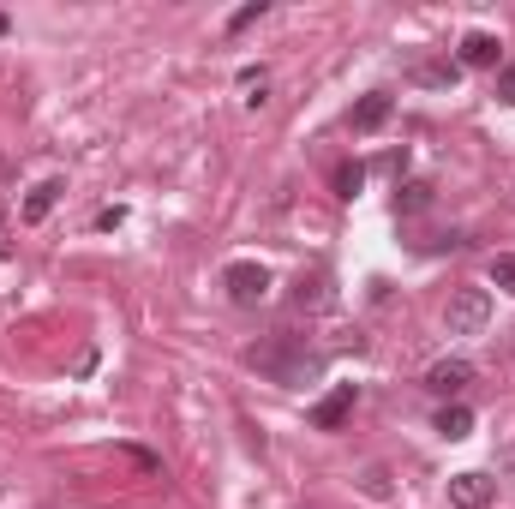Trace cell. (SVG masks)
Masks as SVG:
<instances>
[{"instance_id": "obj_1", "label": "cell", "mask_w": 515, "mask_h": 509, "mask_svg": "<svg viewBox=\"0 0 515 509\" xmlns=\"http://www.w3.org/2000/svg\"><path fill=\"white\" fill-rule=\"evenodd\" d=\"M486 318H492V294H486V288H456V294H450V312H444L450 336H480Z\"/></svg>"}, {"instance_id": "obj_2", "label": "cell", "mask_w": 515, "mask_h": 509, "mask_svg": "<svg viewBox=\"0 0 515 509\" xmlns=\"http://www.w3.org/2000/svg\"><path fill=\"white\" fill-rule=\"evenodd\" d=\"M222 288H228L234 306H258V300L270 294V270H264V264H228V270H222Z\"/></svg>"}, {"instance_id": "obj_3", "label": "cell", "mask_w": 515, "mask_h": 509, "mask_svg": "<svg viewBox=\"0 0 515 509\" xmlns=\"http://www.w3.org/2000/svg\"><path fill=\"white\" fill-rule=\"evenodd\" d=\"M390 114H396V96H390V90H372V96H360V102H354L348 126H354V132L366 138V132H378V126H384Z\"/></svg>"}, {"instance_id": "obj_4", "label": "cell", "mask_w": 515, "mask_h": 509, "mask_svg": "<svg viewBox=\"0 0 515 509\" xmlns=\"http://www.w3.org/2000/svg\"><path fill=\"white\" fill-rule=\"evenodd\" d=\"M462 66H474V72L504 66V42H498L492 30H468V36H462Z\"/></svg>"}, {"instance_id": "obj_5", "label": "cell", "mask_w": 515, "mask_h": 509, "mask_svg": "<svg viewBox=\"0 0 515 509\" xmlns=\"http://www.w3.org/2000/svg\"><path fill=\"white\" fill-rule=\"evenodd\" d=\"M468 384H474V366H468V360H438V366L426 372V390H432V396H462Z\"/></svg>"}, {"instance_id": "obj_6", "label": "cell", "mask_w": 515, "mask_h": 509, "mask_svg": "<svg viewBox=\"0 0 515 509\" xmlns=\"http://www.w3.org/2000/svg\"><path fill=\"white\" fill-rule=\"evenodd\" d=\"M492 498H498V486H492L486 474H456V480H450V504L456 509H486Z\"/></svg>"}, {"instance_id": "obj_7", "label": "cell", "mask_w": 515, "mask_h": 509, "mask_svg": "<svg viewBox=\"0 0 515 509\" xmlns=\"http://www.w3.org/2000/svg\"><path fill=\"white\" fill-rule=\"evenodd\" d=\"M348 414H354V384H336V390L312 408V426H318V432H336Z\"/></svg>"}, {"instance_id": "obj_8", "label": "cell", "mask_w": 515, "mask_h": 509, "mask_svg": "<svg viewBox=\"0 0 515 509\" xmlns=\"http://www.w3.org/2000/svg\"><path fill=\"white\" fill-rule=\"evenodd\" d=\"M60 192H66L60 180H42V186H36V192L24 198V222H42V216H48V210L60 204Z\"/></svg>"}, {"instance_id": "obj_9", "label": "cell", "mask_w": 515, "mask_h": 509, "mask_svg": "<svg viewBox=\"0 0 515 509\" xmlns=\"http://www.w3.org/2000/svg\"><path fill=\"white\" fill-rule=\"evenodd\" d=\"M468 432H474V414H468L462 402H450V408L438 414V438H450V444H456V438H468Z\"/></svg>"}, {"instance_id": "obj_10", "label": "cell", "mask_w": 515, "mask_h": 509, "mask_svg": "<svg viewBox=\"0 0 515 509\" xmlns=\"http://www.w3.org/2000/svg\"><path fill=\"white\" fill-rule=\"evenodd\" d=\"M426 204H432V186H426V180H408V186L396 192V210H402V216H420Z\"/></svg>"}, {"instance_id": "obj_11", "label": "cell", "mask_w": 515, "mask_h": 509, "mask_svg": "<svg viewBox=\"0 0 515 509\" xmlns=\"http://www.w3.org/2000/svg\"><path fill=\"white\" fill-rule=\"evenodd\" d=\"M360 186H366V168H360V162H342V168H336V192H342V198H360Z\"/></svg>"}, {"instance_id": "obj_12", "label": "cell", "mask_w": 515, "mask_h": 509, "mask_svg": "<svg viewBox=\"0 0 515 509\" xmlns=\"http://www.w3.org/2000/svg\"><path fill=\"white\" fill-rule=\"evenodd\" d=\"M492 288L515 294V252H498V258H492Z\"/></svg>"}, {"instance_id": "obj_13", "label": "cell", "mask_w": 515, "mask_h": 509, "mask_svg": "<svg viewBox=\"0 0 515 509\" xmlns=\"http://www.w3.org/2000/svg\"><path fill=\"white\" fill-rule=\"evenodd\" d=\"M498 102H510V108H515V60L498 66Z\"/></svg>"}, {"instance_id": "obj_14", "label": "cell", "mask_w": 515, "mask_h": 509, "mask_svg": "<svg viewBox=\"0 0 515 509\" xmlns=\"http://www.w3.org/2000/svg\"><path fill=\"white\" fill-rule=\"evenodd\" d=\"M264 18V0H252V6H240L234 18H228V30H246V24H258Z\"/></svg>"}, {"instance_id": "obj_15", "label": "cell", "mask_w": 515, "mask_h": 509, "mask_svg": "<svg viewBox=\"0 0 515 509\" xmlns=\"http://www.w3.org/2000/svg\"><path fill=\"white\" fill-rule=\"evenodd\" d=\"M366 492H372V498H390V480H384V468H372V474H366Z\"/></svg>"}, {"instance_id": "obj_16", "label": "cell", "mask_w": 515, "mask_h": 509, "mask_svg": "<svg viewBox=\"0 0 515 509\" xmlns=\"http://www.w3.org/2000/svg\"><path fill=\"white\" fill-rule=\"evenodd\" d=\"M6 24H12V18H6V12H0V36H6Z\"/></svg>"}]
</instances>
